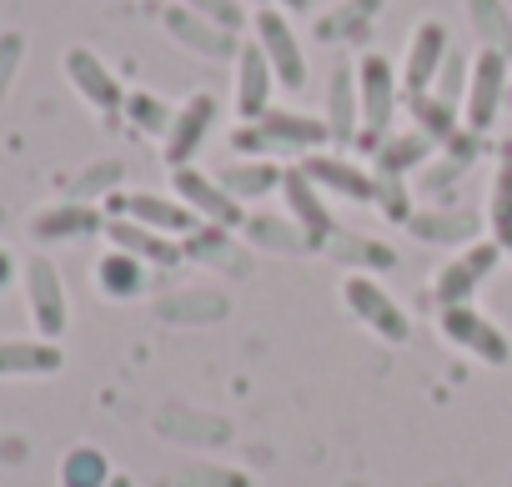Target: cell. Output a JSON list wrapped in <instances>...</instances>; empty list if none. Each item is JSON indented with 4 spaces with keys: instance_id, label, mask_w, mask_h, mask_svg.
Returning a JSON list of instances; mask_svg holds the SVG:
<instances>
[{
    "instance_id": "obj_1",
    "label": "cell",
    "mask_w": 512,
    "mask_h": 487,
    "mask_svg": "<svg viewBox=\"0 0 512 487\" xmlns=\"http://www.w3.org/2000/svg\"><path fill=\"white\" fill-rule=\"evenodd\" d=\"M322 141H332L322 116H302V111H282L272 106L262 121H241V131H231V151L236 156H277V151H322Z\"/></svg>"
},
{
    "instance_id": "obj_2",
    "label": "cell",
    "mask_w": 512,
    "mask_h": 487,
    "mask_svg": "<svg viewBox=\"0 0 512 487\" xmlns=\"http://www.w3.org/2000/svg\"><path fill=\"white\" fill-rule=\"evenodd\" d=\"M357 101H362V141L377 151V141L392 136L397 121V71L387 56L367 51L357 61Z\"/></svg>"
},
{
    "instance_id": "obj_3",
    "label": "cell",
    "mask_w": 512,
    "mask_h": 487,
    "mask_svg": "<svg viewBox=\"0 0 512 487\" xmlns=\"http://www.w3.org/2000/svg\"><path fill=\"white\" fill-rule=\"evenodd\" d=\"M507 76H512V61L502 51H482L472 56V71H467V96H462V126L467 131H492L502 101H507Z\"/></svg>"
},
{
    "instance_id": "obj_4",
    "label": "cell",
    "mask_w": 512,
    "mask_h": 487,
    "mask_svg": "<svg viewBox=\"0 0 512 487\" xmlns=\"http://www.w3.org/2000/svg\"><path fill=\"white\" fill-rule=\"evenodd\" d=\"M437 327H442V337H447L452 347H462L467 357H477V362H487V367H507V362H512V342H507L502 327H492L472 302L442 307V312H437Z\"/></svg>"
},
{
    "instance_id": "obj_5",
    "label": "cell",
    "mask_w": 512,
    "mask_h": 487,
    "mask_svg": "<svg viewBox=\"0 0 512 487\" xmlns=\"http://www.w3.org/2000/svg\"><path fill=\"white\" fill-rule=\"evenodd\" d=\"M251 31H256V46H262V56L272 61L277 81L287 91H302L307 86V56H302V41L292 31V21L277 11V6H262L251 16Z\"/></svg>"
},
{
    "instance_id": "obj_6",
    "label": "cell",
    "mask_w": 512,
    "mask_h": 487,
    "mask_svg": "<svg viewBox=\"0 0 512 487\" xmlns=\"http://www.w3.org/2000/svg\"><path fill=\"white\" fill-rule=\"evenodd\" d=\"M342 302H347L377 337H387V342H407V337H412V322H407V312L397 307V297H392L387 287H377L367 272H347V277H342Z\"/></svg>"
},
{
    "instance_id": "obj_7",
    "label": "cell",
    "mask_w": 512,
    "mask_h": 487,
    "mask_svg": "<svg viewBox=\"0 0 512 487\" xmlns=\"http://www.w3.org/2000/svg\"><path fill=\"white\" fill-rule=\"evenodd\" d=\"M497 262H502V247L487 236V241H472V247L452 262V267H442L437 272V282H432V297H437V307H462V302H472L477 297V287L497 272Z\"/></svg>"
},
{
    "instance_id": "obj_8",
    "label": "cell",
    "mask_w": 512,
    "mask_h": 487,
    "mask_svg": "<svg viewBox=\"0 0 512 487\" xmlns=\"http://www.w3.org/2000/svg\"><path fill=\"white\" fill-rule=\"evenodd\" d=\"M171 186H176V196L201 216V221H211V226H226V231H236V226H246V211H241V201L216 181V176H206V171H196V166H176L171 171Z\"/></svg>"
},
{
    "instance_id": "obj_9",
    "label": "cell",
    "mask_w": 512,
    "mask_h": 487,
    "mask_svg": "<svg viewBox=\"0 0 512 487\" xmlns=\"http://www.w3.org/2000/svg\"><path fill=\"white\" fill-rule=\"evenodd\" d=\"M282 201H287L292 221L302 226V236H307L312 252H317V247H332L337 221H332V211H327V201H322V186H317L302 166H287V176H282Z\"/></svg>"
},
{
    "instance_id": "obj_10",
    "label": "cell",
    "mask_w": 512,
    "mask_h": 487,
    "mask_svg": "<svg viewBox=\"0 0 512 487\" xmlns=\"http://www.w3.org/2000/svg\"><path fill=\"white\" fill-rule=\"evenodd\" d=\"M447 56H452L447 26H442V21H422V26L412 31V41H407V61H402V91H407V96H427V91L437 86V76H442Z\"/></svg>"
},
{
    "instance_id": "obj_11",
    "label": "cell",
    "mask_w": 512,
    "mask_h": 487,
    "mask_svg": "<svg viewBox=\"0 0 512 487\" xmlns=\"http://www.w3.org/2000/svg\"><path fill=\"white\" fill-rule=\"evenodd\" d=\"M272 91H277V71L272 61L262 56V46L246 41L236 51V81H231V96H236V116L241 121H262L272 111Z\"/></svg>"
},
{
    "instance_id": "obj_12",
    "label": "cell",
    "mask_w": 512,
    "mask_h": 487,
    "mask_svg": "<svg viewBox=\"0 0 512 487\" xmlns=\"http://www.w3.org/2000/svg\"><path fill=\"white\" fill-rule=\"evenodd\" d=\"M26 302H31V322H36V332H41L46 342H56V337L66 332L71 307H66L61 272H56L46 257H31V262H26Z\"/></svg>"
},
{
    "instance_id": "obj_13",
    "label": "cell",
    "mask_w": 512,
    "mask_h": 487,
    "mask_svg": "<svg viewBox=\"0 0 512 487\" xmlns=\"http://www.w3.org/2000/svg\"><path fill=\"white\" fill-rule=\"evenodd\" d=\"M211 121H216V96H206V91H196L191 101L176 106L171 131L161 136V151H166L171 171H176V166H191V156H196L201 141L211 136Z\"/></svg>"
},
{
    "instance_id": "obj_14",
    "label": "cell",
    "mask_w": 512,
    "mask_h": 487,
    "mask_svg": "<svg viewBox=\"0 0 512 487\" xmlns=\"http://www.w3.org/2000/svg\"><path fill=\"white\" fill-rule=\"evenodd\" d=\"M302 171H307L322 191L347 196V201H377V191H382L377 171H367V166H357V161H347V156H332V151L302 156Z\"/></svg>"
},
{
    "instance_id": "obj_15",
    "label": "cell",
    "mask_w": 512,
    "mask_h": 487,
    "mask_svg": "<svg viewBox=\"0 0 512 487\" xmlns=\"http://www.w3.org/2000/svg\"><path fill=\"white\" fill-rule=\"evenodd\" d=\"M111 211H121V216H131V221H141L161 236H181V231L201 226V216L181 196H156V191H126L121 201H111Z\"/></svg>"
},
{
    "instance_id": "obj_16",
    "label": "cell",
    "mask_w": 512,
    "mask_h": 487,
    "mask_svg": "<svg viewBox=\"0 0 512 487\" xmlns=\"http://www.w3.org/2000/svg\"><path fill=\"white\" fill-rule=\"evenodd\" d=\"M161 21H166V31H171V36H176L186 51H196V56H211V61H236V51H241L236 31H226V26H216V21L196 16L191 6H171Z\"/></svg>"
},
{
    "instance_id": "obj_17",
    "label": "cell",
    "mask_w": 512,
    "mask_h": 487,
    "mask_svg": "<svg viewBox=\"0 0 512 487\" xmlns=\"http://www.w3.org/2000/svg\"><path fill=\"white\" fill-rule=\"evenodd\" d=\"M66 76H71V86L101 111V116H116L121 106H126V91H121V81L111 76V66L96 56V51H86V46H76V51H66Z\"/></svg>"
},
{
    "instance_id": "obj_18",
    "label": "cell",
    "mask_w": 512,
    "mask_h": 487,
    "mask_svg": "<svg viewBox=\"0 0 512 487\" xmlns=\"http://www.w3.org/2000/svg\"><path fill=\"white\" fill-rule=\"evenodd\" d=\"M106 236L116 241V252H126V257H136V262L176 267V262L186 257L171 236H161V231H151V226H141V221H131V216H111V221H106Z\"/></svg>"
},
{
    "instance_id": "obj_19",
    "label": "cell",
    "mask_w": 512,
    "mask_h": 487,
    "mask_svg": "<svg viewBox=\"0 0 512 487\" xmlns=\"http://www.w3.org/2000/svg\"><path fill=\"white\" fill-rule=\"evenodd\" d=\"M96 231H106V216L91 201H61V206H46L31 221L36 241H81V236H96Z\"/></svg>"
},
{
    "instance_id": "obj_20",
    "label": "cell",
    "mask_w": 512,
    "mask_h": 487,
    "mask_svg": "<svg viewBox=\"0 0 512 487\" xmlns=\"http://www.w3.org/2000/svg\"><path fill=\"white\" fill-rule=\"evenodd\" d=\"M432 151H437V141H432V136H422L417 126H412V131H392V136H382V141H377V151H372V171H377V176H387V181H402V176H407V171H417Z\"/></svg>"
},
{
    "instance_id": "obj_21",
    "label": "cell",
    "mask_w": 512,
    "mask_h": 487,
    "mask_svg": "<svg viewBox=\"0 0 512 487\" xmlns=\"http://www.w3.org/2000/svg\"><path fill=\"white\" fill-rule=\"evenodd\" d=\"M327 131L332 141L362 136V101H357V66H337L327 81Z\"/></svg>"
},
{
    "instance_id": "obj_22",
    "label": "cell",
    "mask_w": 512,
    "mask_h": 487,
    "mask_svg": "<svg viewBox=\"0 0 512 487\" xmlns=\"http://www.w3.org/2000/svg\"><path fill=\"white\" fill-rule=\"evenodd\" d=\"M282 176H287V166H277L272 156H236L216 181H221L236 201H256V196H272V191L282 186Z\"/></svg>"
},
{
    "instance_id": "obj_23",
    "label": "cell",
    "mask_w": 512,
    "mask_h": 487,
    "mask_svg": "<svg viewBox=\"0 0 512 487\" xmlns=\"http://www.w3.org/2000/svg\"><path fill=\"white\" fill-rule=\"evenodd\" d=\"M51 372H61L56 342H46V337H31V342L6 337L0 342V377H51Z\"/></svg>"
},
{
    "instance_id": "obj_24",
    "label": "cell",
    "mask_w": 512,
    "mask_h": 487,
    "mask_svg": "<svg viewBox=\"0 0 512 487\" xmlns=\"http://www.w3.org/2000/svg\"><path fill=\"white\" fill-rule=\"evenodd\" d=\"M407 106H412V126H417L422 136H432L437 146H447V141L462 131V106L442 101L437 91H427V96H407Z\"/></svg>"
},
{
    "instance_id": "obj_25",
    "label": "cell",
    "mask_w": 512,
    "mask_h": 487,
    "mask_svg": "<svg viewBox=\"0 0 512 487\" xmlns=\"http://www.w3.org/2000/svg\"><path fill=\"white\" fill-rule=\"evenodd\" d=\"M96 287H101L106 297H116V302H131V297L146 292V262H136V257H126V252H106V257L96 262Z\"/></svg>"
},
{
    "instance_id": "obj_26",
    "label": "cell",
    "mask_w": 512,
    "mask_h": 487,
    "mask_svg": "<svg viewBox=\"0 0 512 487\" xmlns=\"http://www.w3.org/2000/svg\"><path fill=\"white\" fill-rule=\"evenodd\" d=\"M246 236L256 241V247H267V252H312L307 247V236L292 216H272V211H256L246 216Z\"/></svg>"
},
{
    "instance_id": "obj_27",
    "label": "cell",
    "mask_w": 512,
    "mask_h": 487,
    "mask_svg": "<svg viewBox=\"0 0 512 487\" xmlns=\"http://www.w3.org/2000/svg\"><path fill=\"white\" fill-rule=\"evenodd\" d=\"M407 231L417 241H477V216L472 211H417Z\"/></svg>"
},
{
    "instance_id": "obj_28",
    "label": "cell",
    "mask_w": 512,
    "mask_h": 487,
    "mask_svg": "<svg viewBox=\"0 0 512 487\" xmlns=\"http://www.w3.org/2000/svg\"><path fill=\"white\" fill-rule=\"evenodd\" d=\"M467 16H472V26H477L482 51L512 56V16H507L502 0H467Z\"/></svg>"
},
{
    "instance_id": "obj_29",
    "label": "cell",
    "mask_w": 512,
    "mask_h": 487,
    "mask_svg": "<svg viewBox=\"0 0 512 487\" xmlns=\"http://www.w3.org/2000/svg\"><path fill=\"white\" fill-rule=\"evenodd\" d=\"M487 231L502 252H512V151L502 156L497 166V181H492V201H487Z\"/></svg>"
},
{
    "instance_id": "obj_30",
    "label": "cell",
    "mask_w": 512,
    "mask_h": 487,
    "mask_svg": "<svg viewBox=\"0 0 512 487\" xmlns=\"http://www.w3.org/2000/svg\"><path fill=\"white\" fill-rule=\"evenodd\" d=\"M186 257H196V262H226V267H236V272H246V257L231 247V231L226 226H196V236L181 247Z\"/></svg>"
},
{
    "instance_id": "obj_31",
    "label": "cell",
    "mask_w": 512,
    "mask_h": 487,
    "mask_svg": "<svg viewBox=\"0 0 512 487\" xmlns=\"http://www.w3.org/2000/svg\"><path fill=\"white\" fill-rule=\"evenodd\" d=\"M61 487H111V462L96 447H76L61 462Z\"/></svg>"
},
{
    "instance_id": "obj_32",
    "label": "cell",
    "mask_w": 512,
    "mask_h": 487,
    "mask_svg": "<svg viewBox=\"0 0 512 487\" xmlns=\"http://www.w3.org/2000/svg\"><path fill=\"white\" fill-rule=\"evenodd\" d=\"M126 111H131V116H136V126H141V131H151V136H166V131H171V116H176L166 101H156V96H146V91H136V96L126 101Z\"/></svg>"
},
{
    "instance_id": "obj_33",
    "label": "cell",
    "mask_w": 512,
    "mask_h": 487,
    "mask_svg": "<svg viewBox=\"0 0 512 487\" xmlns=\"http://www.w3.org/2000/svg\"><path fill=\"white\" fill-rule=\"evenodd\" d=\"M332 257H342V262H367V267H392V252L387 247H377V241H352V236H332V247H327Z\"/></svg>"
},
{
    "instance_id": "obj_34",
    "label": "cell",
    "mask_w": 512,
    "mask_h": 487,
    "mask_svg": "<svg viewBox=\"0 0 512 487\" xmlns=\"http://www.w3.org/2000/svg\"><path fill=\"white\" fill-rule=\"evenodd\" d=\"M377 6H382V0H342V6H337V11L322 21V36H327V41L347 36V31H352V26H362V21H367Z\"/></svg>"
},
{
    "instance_id": "obj_35",
    "label": "cell",
    "mask_w": 512,
    "mask_h": 487,
    "mask_svg": "<svg viewBox=\"0 0 512 487\" xmlns=\"http://www.w3.org/2000/svg\"><path fill=\"white\" fill-rule=\"evenodd\" d=\"M467 71H472V61L447 56V66H442V76H437V96L452 101V106H462V96H467Z\"/></svg>"
},
{
    "instance_id": "obj_36",
    "label": "cell",
    "mask_w": 512,
    "mask_h": 487,
    "mask_svg": "<svg viewBox=\"0 0 512 487\" xmlns=\"http://www.w3.org/2000/svg\"><path fill=\"white\" fill-rule=\"evenodd\" d=\"M181 6H191L196 16H206V21H216V26H226V31H236V26L246 21V11L236 6V0H181Z\"/></svg>"
},
{
    "instance_id": "obj_37",
    "label": "cell",
    "mask_w": 512,
    "mask_h": 487,
    "mask_svg": "<svg viewBox=\"0 0 512 487\" xmlns=\"http://www.w3.org/2000/svg\"><path fill=\"white\" fill-rule=\"evenodd\" d=\"M377 181H382V191H377V206H382L392 221H412L417 211L407 206V186H402V181H387V176H377Z\"/></svg>"
},
{
    "instance_id": "obj_38",
    "label": "cell",
    "mask_w": 512,
    "mask_h": 487,
    "mask_svg": "<svg viewBox=\"0 0 512 487\" xmlns=\"http://www.w3.org/2000/svg\"><path fill=\"white\" fill-rule=\"evenodd\" d=\"M21 51H26L21 36H0V96H6V86H11V76L21 66Z\"/></svg>"
},
{
    "instance_id": "obj_39",
    "label": "cell",
    "mask_w": 512,
    "mask_h": 487,
    "mask_svg": "<svg viewBox=\"0 0 512 487\" xmlns=\"http://www.w3.org/2000/svg\"><path fill=\"white\" fill-rule=\"evenodd\" d=\"M191 487H246L241 472H191Z\"/></svg>"
},
{
    "instance_id": "obj_40",
    "label": "cell",
    "mask_w": 512,
    "mask_h": 487,
    "mask_svg": "<svg viewBox=\"0 0 512 487\" xmlns=\"http://www.w3.org/2000/svg\"><path fill=\"white\" fill-rule=\"evenodd\" d=\"M116 176H121V166H116V161H106V166H96V171H91V176H86V181H81L76 191L86 196L91 186H106V181H116ZM81 196H76V201H81Z\"/></svg>"
},
{
    "instance_id": "obj_41",
    "label": "cell",
    "mask_w": 512,
    "mask_h": 487,
    "mask_svg": "<svg viewBox=\"0 0 512 487\" xmlns=\"http://www.w3.org/2000/svg\"><path fill=\"white\" fill-rule=\"evenodd\" d=\"M11 277H16V262H11V257H6V252H0V287H6V282H11Z\"/></svg>"
},
{
    "instance_id": "obj_42",
    "label": "cell",
    "mask_w": 512,
    "mask_h": 487,
    "mask_svg": "<svg viewBox=\"0 0 512 487\" xmlns=\"http://www.w3.org/2000/svg\"><path fill=\"white\" fill-rule=\"evenodd\" d=\"M282 6H307V0H277V11H282Z\"/></svg>"
},
{
    "instance_id": "obj_43",
    "label": "cell",
    "mask_w": 512,
    "mask_h": 487,
    "mask_svg": "<svg viewBox=\"0 0 512 487\" xmlns=\"http://www.w3.org/2000/svg\"><path fill=\"white\" fill-rule=\"evenodd\" d=\"M507 106H512V76H507Z\"/></svg>"
},
{
    "instance_id": "obj_44",
    "label": "cell",
    "mask_w": 512,
    "mask_h": 487,
    "mask_svg": "<svg viewBox=\"0 0 512 487\" xmlns=\"http://www.w3.org/2000/svg\"><path fill=\"white\" fill-rule=\"evenodd\" d=\"M111 487H126V482H121V477H116V482H111Z\"/></svg>"
}]
</instances>
